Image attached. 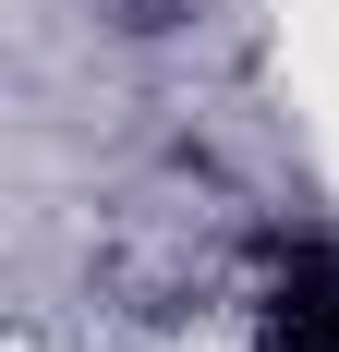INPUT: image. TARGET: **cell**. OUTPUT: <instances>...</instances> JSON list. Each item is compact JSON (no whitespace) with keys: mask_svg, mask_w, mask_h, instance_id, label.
I'll list each match as a JSON object with an SVG mask.
<instances>
[{"mask_svg":"<svg viewBox=\"0 0 339 352\" xmlns=\"http://www.w3.org/2000/svg\"><path fill=\"white\" fill-rule=\"evenodd\" d=\"M194 0H121V25H182Z\"/></svg>","mask_w":339,"mask_h":352,"instance_id":"cell-2","label":"cell"},{"mask_svg":"<svg viewBox=\"0 0 339 352\" xmlns=\"http://www.w3.org/2000/svg\"><path fill=\"white\" fill-rule=\"evenodd\" d=\"M255 328H267V352H339V255L327 243H279Z\"/></svg>","mask_w":339,"mask_h":352,"instance_id":"cell-1","label":"cell"}]
</instances>
